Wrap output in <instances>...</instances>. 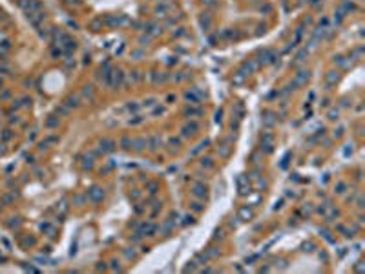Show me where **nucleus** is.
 Here are the masks:
<instances>
[{
  "label": "nucleus",
  "mask_w": 365,
  "mask_h": 274,
  "mask_svg": "<svg viewBox=\"0 0 365 274\" xmlns=\"http://www.w3.org/2000/svg\"><path fill=\"white\" fill-rule=\"evenodd\" d=\"M308 71H305V70H301V71H298L296 73V77H294V82H292V86L294 88H298V86H303V84H307V80H308Z\"/></svg>",
  "instance_id": "1"
},
{
  "label": "nucleus",
  "mask_w": 365,
  "mask_h": 274,
  "mask_svg": "<svg viewBox=\"0 0 365 274\" xmlns=\"http://www.w3.org/2000/svg\"><path fill=\"white\" fill-rule=\"evenodd\" d=\"M90 197H91V201H95V203L102 201V197H104V192H102V188H99V186L91 188V190H90Z\"/></svg>",
  "instance_id": "2"
},
{
  "label": "nucleus",
  "mask_w": 365,
  "mask_h": 274,
  "mask_svg": "<svg viewBox=\"0 0 365 274\" xmlns=\"http://www.w3.org/2000/svg\"><path fill=\"white\" fill-rule=\"evenodd\" d=\"M197 130H199V124L197 122H190V124H186L182 128V135H194Z\"/></svg>",
  "instance_id": "3"
},
{
  "label": "nucleus",
  "mask_w": 365,
  "mask_h": 274,
  "mask_svg": "<svg viewBox=\"0 0 365 274\" xmlns=\"http://www.w3.org/2000/svg\"><path fill=\"white\" fill-rule=\"evenodd\" d=\"M101 152H111L113 148H115V143L111 141V139H104V141H101Z\"/></svg>",
  "instance_id": "4"
},
{
  "label": "nucleus",
  "mask_w": 365,
  "mask_h": 274,
  "mask_svg": "<svg viewBox=\"0 0 365 274\" xmlns=\"http://www.w3.org/2000/svg\"><path fill=\"white\" fill-rule=\"evenodd\" d=\"M194 196L206 197V186H204V185H195V186H194Z\"/></svg>",
  "instance_id": "5"
},
{
  "label": "nucleus",
  "mask_w": 365,
  "mask_h": 274,
  "mask_svg": "<svg viewBox=\"0 0 365 274\" xmlns=\"http://www.w3.org/2000/svg\"><path fill=\"white\" fill-rule=\"evenodd\" d=\"M161 144H162L161 135H153L152 139H150V148H152V150H157V148H159Z\"/></svg>",
  "instance_id": "6"
},
{
  "label": "nucleus",
  "mask_w": 365,
  "mask_h": 274,
  "mask_svg": "<svg viewBox=\"0 0 365 274\" xmlns=\"http://www.w3.org/2000/svg\"><path fill=\"white\" fill-rule=\"evenodd\" d=\"M186 99L192 101V104H199V101H201V97H195V90H194V92H188V93H186Z\"/></svg>",
  "instance_id": "7"
},
{
  "label": "nucleus",
  "mask_w": 365,
  "mask_h": 274,
  "mask_svg": "<svg viewBox=\"0 0 365 274\" xmlns=\"http://www.w3.org/2000/svg\"><path fill=\"white\" fill-rule=\"evenodd\" d=\"M263 146L266 148V152H272V137H270V135H265L263 137Z\"/></svg>",
  "instance_id": "8"
},
{
  "label": "nucleus",
  "mask_w": 365,
  "mask_h": 274,
  "mask_svg": "<svg viewBox=\"0 0 365 274\" xmlns=\"http://www.w3.org/2000/svg\"><path fill=\"white\" fill-rule=\"evenodd\" d=\"M146 143H148V141H146V139H142V137H141V139H135V141H133L135 150H142V148L146 146Z\"/></svg>",
  "instance_id": "9"
},
{
  "label": "nucleus",
  "mask_w": 365,
  "mask_h": 274,
  "mask_svg": "<svg viewBox=\"0 0 365 274\" xmlns=\"http://www.w3.org/2000/svg\"><path fill=\"white\" fill-rule=\"evenodd\" d=\"M132 144H133V141H132L130 137H122V139H121V146H122V148H126V150H128V148H132Z\"/></svg>",
  "instance_id": "10"
},
{
  "label": "nucleus",
  "mask_w": 365,
  "mask_h": 274,
  "mask_svg": "<svg viewBox=\"0 0 365 274\" xmlns=\"http://www.w3.org/2000/svg\"><path fill=\"white\" fill-rule=\"evenodd\" d=\"M239 217L246 221V219H250V217H252V212H250V210H248V208L245 207V208H241V212H239Z\"/></svg>",
  "instance_id": "11"
},
{
  "label": "nucleus",
  "mask_w": 365,
  "mask_h": 274,
  "mask_svg": "<svg viewBox=\"0 0 365 274\" xmlns=\"http://www.w3.org/2000/svg\"><path fill=\"white\" fill-rule=\"evenodd\" d=\"M305 57H307V49H301V51L296 55V64H298V62H301V60H305Z\"/></svg>",
  "instance_id": "12"
},
{
  "label": "nucleus",
  "mask_w": 365,
  "mask_h": 274,
  "mask_svg": "<svg viewBox=\"0 0 365 274\" xmlns=\"http://www.w3.org/2000/svg\"><path fill=\"white\" fill-rule=\"evenodd\" d=\"M210 24H212L210 17H201V26L203 28H210Z\"/></svg>",
  "instance_id": "13"
},
{
  "label": "nucleus",
  "mask_w": 365,
  "mask_h": 274,
  "mask_svg": "<svg viewBox=\"0 0 365 274\" xmlns=\"http://www.w3.org/2000/svg\"><path fill=\"white\" fill-rule=\"evenodd\" d=\"M84 95L88 99H93V90H91V86H86V90H84Z\"/></svg>",
  "instance_id": "14"
},
{
  "label": "nucleus",
  "mask_w": 365,
  "mask_h": 274,
  "mask_svg": "<svg viewBox=\"0 0 365 274\" xmlns=\"http://www.w3.org/2000/svg\"><path fill=\"white\" fill-rule=\"evenodd\" d=\"M272 122H274V119H272V113H270V112H266V117H265V124H266V126H270Z\"/></svg>",
  "instance_id": "15"
},
{
  "label": "nucleus",
  "mask_w": 365,
  "mask_h": 274,
  "mask_svg": "<svg viewBox=\"0 0 365 274\" xmlns=\"http://www.w3.org/2000/svg\"><path fill=\"white\" fill-rule=\"evenodd\" d=\"M201 165H203V166H206V168H212V166H214L212 159H203V161H201Z\"/></svg>",
  "instance_id": "16"
},
{
  "label": "nucleus",
  "mask_w": 365,
  "mask_h": 274,
  "mask_svg": "<svg viewBox=\"0 0 365 274\" xmlns=\"http://www.w3.org/2000/svg\"><path fill=\"white\" fill-rule=\"evenodd\" d=\"M201 110H186V115H201Z\"/></svg>",
  "instance_id": "17"
},
{
  "label": "nucleus",
  "mask_w": 365,
  "mask_h": 274,
  "mask_svg": "<svg viewBox=\"0 0 365 274\" xmlns=\"http://www.w3.org/2000/svg\"><path fill=\"white\" fill-rule=\"evenodd\" d=\"M144 106H148V108L155 106V99H148V101H144Z\"/></svg>",
  "instance_id": "18"
},
{
  "label": "nucleus",
  "mask_w": 365,
  "mask_h": 274,
  "mask_svg": "<svg viewBox=\"0 0 365 274\" xmlns=\"http://www.w3.org/2000/svg\"><path fill=\"white\" fill-rule=\"evenodd\" d=\"M192 208H194L195 212H201V210H203V205H201V203H194V207H192Z\"/></svg>",
  "instance_id": "19"
},
{
  "label": "nucleus",
  "mask_w": 365,
  "mask_h": 274,
  "mask_svg": "<svg viewBox=\"0 0 365 274\" xmlns=\"http://www.w3.org/2000/svg\"><path fill=\"white\" fill-rule=\"evenodd\" d=\"M130 122H132V124H139V122H142V117L135 115V119H130Z\"/></svg>",
  "instance_id": "20"
},
{
  "label": "nucleus",
  "mask_w": 365,
  "mask_h": 274,
  "mask_svg": "<svg viewBox=\"0 0 365 274\" xmlns=\"http://www.w3.org/2000/svg\"><path fill=\"white\" fill-rule=\"evenodd\" d=\"M336 79H338V75H336V73H330V75L327 77V80H329V82H334Z\"/></svg>",
  "instance_id": "21"
},
{
  "label": "nucleus",
  "mask_w": 365,
  "mask_h": 274,
  "mask_svg": "<svg viewBox=\"0 0 365 274\" xmlns=\"http://www.w3.org/2000/svg\"><path fill=\"white\" fill-rule=\"evenodd\" d=\"M343 188H345V185H343V183H340V185H338V190H336V192H338V194H342V192H343Z\"/></svg>",
  "instance_id": "22"
},
{
  "label": "nucleus",
  "mask_w": 365,
  "mask_h": 274,
  "mask_svg": "<svg viewBox=\"0 0 365 274\" xmlns=\"http://www.w3.org/2000/svg\"><path fill=\"white\" fill-rule=\"evenodd\" d=\"M130 79H132V80H139V75H137V71H133V75H132Z\"/></svg>",
  "instance_id": "23"
},
{
  "label": "nucleus",
  "mask_w": 365,
  "mask_h": 274,
  "mask_svg": "<svg viewBox=\"0 0 365 274\" xmlns=\"http://www.w3.org/2000/svg\"><path fill=\"white\" fill-rule=\"evenodd\" d=\"M338 117V112H330V119H336Z\"/></svg>",
  "instance_id": "24"
},
{
  "label": "nucleus",
  "mask_w": 365,
  "mask_h": 274,
  "mask_svg": "<svg viewBox=\"0 0 365 274\" xmlns=\"http://www.w3.org/2000/svg\"><path fill=\"white\" fill-rule=\"evenodd\" d=\"M204 4H210V6H214V0H203Z\"/></svg>",
  "instance_id": "25"
},
{
  "label": "nucleus",
  "mask_w": 365,
  "mask_h": 274,
  "mask_svg": "<svg viewBox=\"0 0 365 274\" xmlns=\"http://www.w3.org/2000/svg\"><path fill=\"white\" fill-rule=\"evenodd\" d=\"M68 2H71V4H73V2H77V0H68Z\"/></svg>",
  "instance_id": "26"
}]
</instances>
